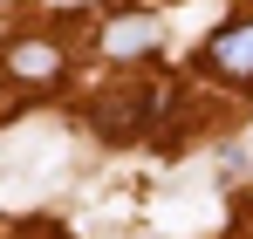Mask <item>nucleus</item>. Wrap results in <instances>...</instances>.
<instances>
[{
  "instance_id": "obj_1",
  "label": "nucleus",
  "mask_w": 253,
  "mask_h": 239,
  "mask_svg": "<svg viewBox=\"0 0 253 239\" xmlns=\"http://www.w3.org/2000/svg\"><path fill=\"white\" fill-rule=\"evenodd\" d=\"M206 69L226 82H253V21H233V28H219L206 48Z\"/></svg>"
},
{
  "instance_id": "obj_2",
  "label": "nucleus",
  "mask_w": 253,
  "mask_h": 239,
  "mask_svg": "<svg viewBox=\"0 0 253 239\" xmlns=\"http://www.w3.org/2000/svg\"><path fill=\"white\" fill-rule=\"evenodd\" d=\"M158 41H165L158 14H117V21L103 28V55H117V62H137V55H151Z\"/></svg>"
},
{
  "instance_id": "obj_3",
  "label": "nucleus",
  "mask_w": 253,
  "mask_h": 239,
  "mask_svg": "<svg viewBox=\"0 0 253 239\" xmlns=\"http://www.w3.org/2000/svg\"><path fill=\"white\" fill-rule=\"evenodd\" d=\"M7 76H21V82H55L62 76V48L55 41H42V35H21V41H7Z\"/></svg>"
},
{
  "instance_id": "obj_4",
  "label": "nucleus",
  "mask_w": 253,
  "mask_h": 239,
  "mask_svg": "<svg viewBox=\"0 0 253 239\" xmlns=\"http://www.w3.org/2000/svg\"><path fill=\"white\" fill-rule=\"evenodd\" d=\"M137 117H144V96H110V103L96 110V130H103V137H130Z\"/></svg>"
},
{
  "instance_id": "obj_5",
  "label": "nucleus",
  "mask_w": 253,
  "mask_h": 239,
  "mask_svg": "<svg viewBox=\"0 0 253 239\" xmlns=\"http://www.w3.org/2000/svg\"><path fill=\"white\" fill-rule=\"evenodd\" d=\"M62 7H76V0H62Z\"/></svg>"
},
{
  "instance_id": "obj_6",
  "label": "nucleus",
  "mask_w": 253,
  "mask_h": 239,
  "mask_svg": "<svg viewBox=\"0 0 253 239\" xmlns=\"http://www.w3.org/2000/svg\"><path fill=\"white\" fill-rule=\"evenodd\" d=\"M0 7H7V0H0Z\"/></svg>"
}]
</instances>
